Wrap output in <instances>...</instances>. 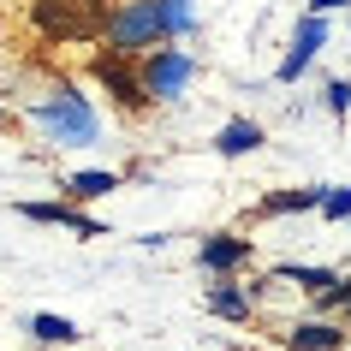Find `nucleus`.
Returning <instances> with one entry per match:
<instances>
[{
	"mask_svg": "<svg viewBox=\"0 0 351 351\" xmlns=\"http://www.w3.org/2000/svg\"><path fill=\"white\" fill-rule=\"evenodd\" d=\"M36 125H42V137H48V143L84 149V143H95L101 119H95V108L72 90V84H60L54 95H42V101H36Z\"/></svg>",
	"mask_w": 351,
	"mask_h": 351,
	"instance_id": "f257e3e1",
	"label": "nucleus"
},
{
	"mask_svg": "<svg viewBox=\"0 0 351 351\" xmlns=\"http://www.w3.org/2000/svg\"><path fill=\"white\" fill-rule=\"evenodd\" d=\"M108 42H113V54H149L161 42V6L155 0H125L108 19Z\"/></svg>",
	"mask_w": 351,
	"mask_h": 351,
	"instance_id": "f03ea898",
	"label": "nucleus"
},
{
	"mask_svg": "<svg viewBox=\"0 0 351 351\" xmlns=\"http://www.w3.org/2000/svg\"><path fill=\"white\" fill-rule=\"evenodd\" d=\"M197 77V60L185 48H149L143 60V84H149V101H179Z\"/></svg>",
	"mask_w": 351,
	"mask_h": 351,
	"instance_id": "7ed1b4c3",
	"label": "nucleus"
},
{
	"mask_svg": "<svg viewBox=\"0 0 351 351\" xmlns=\"http://www.w3.org/2000/svg\"><path fill=\"white\" fill-rule=\"evenodd\" d=\"M95 77L113 90V101H119V108H143V101H149V84L125 66V54H101V60H95Z\"/></svg>",
	"mask_w": 351,
	"mask_h": 351,
	"instance_id": "20e7f679",
	"label": "nucleus"
},
{
	"mask_svg": "<svg viewBox=\"0 0 351 351\" xmlns=\"http://www.w3.org/2000/svg\"><path fill=\"white\" fill-rule=\"evenodd\" d=\"M322 42H328V24H322V19L310 12V19L298 24V42H292V54L280 60V77H286V84H298V77L310 72V60L322 54Z\"/></svg>",
	"mask_w": 351,
	"mask_h": 351,
	"instance_id": "39448f33",
	"label": "nucleus"
},
{
	"mask_svg": "<svg viewBox=\"0 0 351 351\" xmlns=\"http://www.w3.org/2000/svg\"><path fill=\"white\" fill-rule=\"evenodd\" d=\"M19 215L24 221H48V226H72V232H84V239H101V226H95L90 215H77L72 203H24Z\"/></svg>",
	"mask_w": 351,
	"mask_h": 351,
	"instance_id": "423d86ee",
	"label": "nucleus"
},
{
	"mask_svg": "<svg viewBox=\"0 0 351 351\" xmlns=\"http://www.w3.org/2000/svg\"><path fill=\"white\" fill-rule=\"evenodd\" d=\"M244 262H250V239H208L203 244V268L208 274H232V268H244Z\"/></svg>",
	"mask_w": 351,
	"mask_h": 351,
	"instance_id": "0eeeda50",
	"label": "nucleus"
},
{
	"mask_svg": "<svg viewBox=\"0 0 351 351\" xmlns=\"http://www.w3.org/2000/svg\"><path fill=\"white\" fill-rule=\"evenodd\" d=\"M36 30L42 36H90V24L72 19L66 0H36Z\"/></svg>",
	"mask_w": 351,
	"mask_h": 351,
	"instance_id": "6e6552de",
	"label": "nucleus"
},
{
	"mask_svg": "<svg viewBox=\"0 0 351 351\" xmlns=\"http://www.w3.org/2000/svg\"><path fill=\"white\" fill-rule=\"evenodd\" d=\"M286 339H292V351H339L346 346V328H333V322H298Z\"/></svg>",
	"mask_w": 351,
	"mask_h": 351,
	"instance_id": "1a4fd4ad",
	"label": "nucleus"
},
{
	"mask_svg": "<svg viewBox=\"0 0 351 351\" xmlns=\"http://www.w3.org/2000/svg\"><path fill=\"white\" fill-rule=\"evenodd\" d=\"M215 149H221V155H250V149H262V125L256 119H226L221 137H215Z\"/></svg>",
	"mask_w": 351,
	"mask_h": 351,
	"instance_id": "9d476101",
	"label": "nucleus"
},
{
	"mask_svg": "<svg viewBox=\"0 0 351 351\" xmlns=\"http://www.w3.org/2000/svg\"><path fill=\"white\" fill-rule=\"evenodd\" d=\"M161 6V36H191L197 30V6L191 0H155Z\"/></svg>",
	"mask_w": 351,
	"mask_h": 351,
	"instance_id": "9b49d317",
	"label": "nucleus"
},
{
	"mask_svg": "<svg viewBox=\"0 0 351 351\" xmlns=\"http://www.w3.org/2000/svg\"><path fill=\"white\" fill-rule=\"evenodd\" d=\"M66 191L90 203V197H108V191H119V173H72V179H66Z\"/></svg>",
	"mask_w": 351,
	"mask_h": 351,
	"instance_id": "f8f14e48",
	"label": "nucleus"
},
{
	"mask_svg": "<svg viewBox=\"0 0 351 351\" xmlns=\"http://www.w3.org/2000/svg\"><path fill=\"white\" fill-rule=\"evenodd\" d=\"M30 333L48 339V346H72V339H77V328L66 322V315H30Z\"/></svg>",
	"mask_w": 351,
	"mask_h": 351,
	"instance_id": "ddd939ff",
	"label": "nucleus"
},
{
	"mask_svg": "<svg viewBox=\"0 0 351 351\" xmlns=\"http://www.w3.org/2000/svg\"><path fill=\"white\" fill-rule=\"evenodd\" d=\"M322 197L328 191H280V197H268V215H298V208H322Z\"/></svg>",
	"mask_w": 351,
	"mask_h": 351,
	"instance_id": "4468645a",
	"label": "nucleus"
},
{
	"mask_svg": "<svg viewBox=\"0 0 351 351\" xmlns=\"http://www.w3.org/2000/svg\"><path fill=\"white\" fill-rule=\"evenodd\" d=\"M215 315H232V322H244L250 315V292H239V286H215Z\"/></svg>",
	"mask_w": 351,
	"mask_h": 351,
	"instance_id": "2eb2a0df",
	"label": "nucleus"
},
{
	"mask_svg": "<svg viewBox=\"0 0 351 351\" xmlns=\"http://www.w3.org/2000/svg\"><path fill=\"white\" fill-rule=\"evenodd\" d=\"M280 280H298L304 292H328V286H333L339 274H328V268H298V262H286V268H280Z\"/></svg>",
	"mask_w": 351,
	"mask_h": 351,
	"instance_id": "dca6fc26",
	"label": "nucleus"
},
{
	"mask_svg": "<svg viewBox=\"0 0 351 351\" xmlns=\"http://www.w3.org/2000/svg\"><path fill=\"white\" fill-rule=\"evenodd\" d=\"M322 215H328V221H351V185H328Z\"/></svg>",
	"mask_w": 351,
	"mask_h": 351,
	"instance_id": "f3484780",
	"label": "nucleus"
},
{
	"mask_svg": "<svg viewBox=\"0 0 351 351\" xmlns=\"http://www.w3.org/2000/svg\"><path fill=\"white\" fill-rule=\"evenodd\" d=\"M322 310H351V280H333L322 292Z\"/></svg>",
	"mask_w": 351,
	"mask_h": 351,
	"instance_id": "a211bd4d",
	"label": "nucleus"
},
{
	"mask_svg": "<svg viewBox=\"0 0 351 351\" xmlns=\"http://www.w3.org/2000/svg\"><path fill=\"white\" fill-rule=\"evenodd\" d=\"M328 108L333 113H351V84H328Z\"/></svg>",
	"mask_w": 351,
	"mask_h": 351,
	"instance_id": "6ab92c4d",
	"label": "nucleus"
},
{
	"mask_svg": "<svg viewBox=\"0 0 351 351\" xmlns=\"http://www.w3.org/2000/svg\"><path fill=\"white\" fill-rule=\"evenodd\" d=\"M339 6H351V0H310V12L322 19V12H339Z\"/></svg>",
	"mask_w": 351,
	"mask_h": 351,
	"instance_id": "aec40b11",
	"label": "nucleus"
}]
</instances>
